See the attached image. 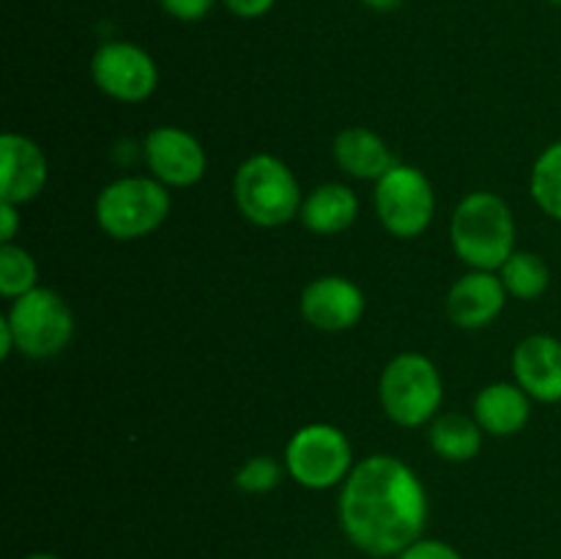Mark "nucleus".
I'll return each mask as SVG.
<instances>
[{
    "mask_svg": "<svg viewBox=\"0 0 561 559\" xmlns=\"http://www.w3.org/2000/svg\"><path fill=\"white\" fill-rule=\"evenodd\" d=\"M427 491L405 460L378 453L359 460L345 477L337 499L343 535L376 559L400 557L425 532Z\"/></svg>",
    "mask_w": 561,
    "mask_h": 559,
    "instance_id": "f257e3e1",
    "label": "nucleus"
},
{
    "mask_svg": "<svg viewBox=\"0 0 561 559\" xmlns=\"http://www.w3.org/2000/svg\"><path fill=\"white\" fill-rule=\"evenodd\" d=\"M449 241L469 269L499 272L515 252L513 208L496 192H469L449 219Z\"/></svg>",
    "mask_w": 561,
    "mask_h": 559,
    "instance_id": "f03ea898",
    "label": "nucleus"
},
{
    "mask_svg": "<svg viewBox=\"0 0 561 559\" xmlns=\"http://www.w3.org/2000/svg\"><path fill=\"white\" fill-rule=\"evenodd\" d=\"M233 201L241 217L257 228H283L301 214L299 179L274 153L244 159L233 175Z\"/></svg>",
    "mask_w": 561,
    "mask_h": 559,
    "instance_id": "7ed1b4c3",
    "label": "nucleus"
},
{
    "mask_svg": "<svg viewBox=\"0 0 561 559\" xmlns=\"http://www.w3.org/2000/svg\"><path fill=\"white\" fill-rule=\"evenodd\" d=\"M378 400L394 425L420 427L433 422L444 400V381L436 362L416 351H403L389 360L378 381Z\"/></svg>",
    "mask_w": 561,
    "mask_h": 559,
    "instance_id": "20e7f679",
    "label": "nucleus"
},
{
    "mask_svg": "<svg viewBox=\"0 0 561 559\" xmlns=\"http://www.w3.org/2000/svg\"><path fill=\"white\" fill-rule=\"evenodd\" d=\"M173 208L170 190L153 175H124L99 192L96 225L115 241L151 236Z\"/></svg>",
    "mask_w": 561,
    "mask_h": 559,
    "instance_id": "39448f33",
    "label": "nucleus"
},
{
    "mask_svg": "<svg viewBox=\"0 0 561 559\" xmlns=\"http://www.w3.org/2000/svg\"><path fill=\"white\" fill-rule=\"evenodd\" d=\"M354 466L351 438L329 422L301 425L285 444V471L290 480L310 491L343 486Z\"/></svg>",
    "mask_w": 561,
    "mask_h": 559,
    "instance_id": "423d86ee",
    "label": "nucleus"
},
{
    "mask_svg": "<svg viewBox=\"0 0 561 559\" xmlns=\"http://www.w3.org/2000/svg\"><path fill=\"white\" fill-rule=\"evenodd\" d=\"M16 351L27 360H49L58 356L75 338V312L64 296L53 288H33L31 294L11 301L5 312Z\"/></svg>",
    "mask_w": 561,
    "mask_h": 559,
    "instance_id": "0eeeda50",
    "label": "nucleus"
},
{
    "mask_svg": "<svg viewBox=\"0 0 561 559\" xmlns=\"http://www.w3.org/2000/svg\"><path fill=\"white\" fill-rule=\"evenodd\" d=\"M373 206L387 233H392L394 239H416L431 228L436 214V192L420 168L398 162L376 181Z\"/></svg>",
    "mask_w": 561,
    "mask_h": 559,
    "instance_id": "6e6552de",
    "label": "nucleus"
},
{
    "mask_svg": "<svg viewBox=\"0 0 561 559\" xmlns=\"http://www.w3.org/2000/svg\"><path fill=\"white\" fill-rule=\"evenodd\" d=\"M91 77L104 96L124 104L146 102L159 85L153 58L131 42H104L91 58Z\"/></svg>",
    "mask_w": 561,
    "mask_h": 559,
    "instance_id": "1a4fd4ad",
    "label": "nucleus"
},
{
    "mask_svg": "<svg viewBox=\"0 0 561 559\" xmlns=\"http://www.w3.org/2000/svg\"><path fill=\"white\" fill-rule=\"evenodd\" d=\"M142 157L157 181L173 190H186L206 175L208 159L201 140L181 126H157L146 135Z\"/></svg>",
    "mask_w": 561,
    "mask_h": 559,
    "instance_id": "9d476101",
    "label": "nucleus"
},
{
    "mask_svg": "<svg viewBox=\"0 0 561 559\" xmlns=\"http://www.w3.org/2000/svg\"><path fill=\"white\" fill-rule=\"evenodd\" d=\"M299 310L318 332H345L365 316V294L343 274H323L301 290Z\"/></svg>",
    "mask_w": 561,
    "mask_h": 559,
    "instance_id": "9b49d317",
    "label": "nucleus"
},
{
    "mask_svg": "<svg viewBox=\"0 0 561 559\" xmlns=\"http://www.w3.org/2000/svg\"><path fill=\"white\" fill-rule=\"evenodd\" d=\"M0 201L25 206L36 201L49 179V164L42 146L20 132H5L0 137Z\"/></svg>",
    "mask_w": 561,
    "mask_h": 559,
    "instance_id": "f8f14e48",
    "label": "nucleus"
},
{
    "mask_svg": "<svg viewBox=\"0 0 561 559\" xmlns=\"http://www.w3.org/2000/svg\"><path fill=\"white\" fill-rule=\"evenodd\" d=\"M515 384L540 403H561V340L529 334L513 351Z\"/></svg>",
    "mask_w": 561,
    "mask_h": 559,
    "instance_id": "ddd939ff",
    "label": "nucleus"
},
{
    "mask_svg": "<svg viewBox=\"0 0 561 559\" xmlns=\"http://www.w3.org/2000/svg\"><path fill=\"white\" fill-rule=\"evenodd\" d=\"M507 288H504L499 272H480L471 269L458 280L447 294V316L460 329L491 327L502 316L507 305Z\"/></svg>",
    "mask_w": 561,
    "mask_h": 559,
    "instance_id": "4468645a",
    "label": "nucleus"
},
{
    "mask_svg": "<svg viewBox=\"0 0 561 559\" xmlns=\"http://www.w3.org/2000/svg\"><path fill=\"white\" fill-rule=\"evenodd\" d=\"M332 153L337 168L359 181H378L398 164L387 140L367 126H348L340 132L332 142Z\"/></svg>",
    "mask_w": 561,
    "mask_h": 559,
    "instance_id": "2eb2a0df",
    "label": "nucleus"
},
{
    "mask_svg": "<svg viewBox=\"0 0 561 559\" xmlns=\"http://www.w3.org/2000/svg\"><path fill=\"white\" fill-rule=\"evenodd\" d=\"M531 417V398L513 381L488 384L474 398V420L491 436H515Z\"/></svg>",
    "mask_w": 561,
    "mask_h": 559,
    "instance_id": "dca6fc26",
    "label": "nucleus"
},
{
    "mask_svg": "<svg viewBox=\"0 0 561 559\" xmlns=\"http://www.w3.org/2000/svg\"><path fill=\"white\" fill-rule=\"evenodd\" d=\"M359 217V197L351 186L329 181L316 186L301 203V225L318 236H337Z\"/></svg>",
    "mask_w": 561,
    "mask_h": 559,
    "instance_id": "f3484780",
    "label": "nucleus"
},
{
    "mask_svg": "<svg viewBox=\"0 0 561 559\" xmlns=\"http://www.w3.org/2000/svg\"><path fill=\"white\" fill-rule=\"evenodd\" d=\"M482 427L474 417L458 414V411H447L438 414L427 427V442L431 449L444 460L453 464H466V460L477 458L482 449Z\"/></svg>",
    "mask_w": 561,
    "mask_h": 559,
    "instance_id": "a211bd4d",
    "label": "nucleus"
},
{
    "mask_svg": "<svg viewBox=\"0 0 561 559\" xmlns=\"http://www.w3.org/2000/svg\"><path fill=\"white\" fill-rule=\"evenodd\" d=\"M499 277H502L504 288H507L510 296L515 299H540L548 290V283H551V269L542 261L537 252L529 250H515L513 255L504 261V266L499 269Z\"/></svg>",
    "mask_w": 561,
    "mask_h": 559,
    "instance_id": "6ab92c4d",
    "label": "nucleus"
},
{
    "mask_svg": "<svg viewBox=\"0 0 561 559\" xmlns=\"http://www.w3.org/2000/svg\"><path fill=\"white\" fill-rule=\"evenodd\" d=\"M529 190L537 208L561 223V140L542 148L540 157L535 159L529 175Z\"/></svg>",
    "mask_w": 561,
    "mask_h": 559,
    "instance_id": "aec40b11",
    "label": "nucleus"
},
{
    "mask_svg": "<svg viewBox=\"0 0 561 559\" xmlns=\"http://www.w3.org/2000/svg\"><path fill=\"white\" fill-rule=\"evenodd\" d=\"M38 266L36 258L25 250V247L14 244H0V296L9 301L20 299V296L31 294L38 288Z\"/></svg>",
    "mask_w": 561,
    "mask_h": 559,
    "instance_id": "412c9836",
    "label": "nucleus"
},
{
    "mask_svg": "<svg viewBox=\"0 0 561 559\" xmlns=\"http://www.w3.org/2000/svg\"><path fill=\"white\" fill-rule=\"evenodd\" d=\"M279 480H283V466L268 455H255L236 471V488L244 493H268L279 486Z\"/></svg>",
    "mask_w": 561,
    "mask_h": 559,
    "instance_id": "4be33fe9",
    "label": "nucleus"
},
{
    "mask_svg": "<svg viewBox=\"0 0 561 559\" xmlns=\"http://www.w3.org/2000/svg\"><path fill=\"white\" fill-rule=\"evenodd\" d=\"M398 559H463L458 548H453L444 540H433V537H420L416 543H411Z\"/></svg>",
    "mask_w": 561,
    "mask_h": 559,
    "instance_id": "5701e85b",
    "label": "nucleus"
},
{
    "mask_svg": "<svg viewBox=\"0 0 561 559\" xmlns=\"http://www.w3.org/2000/svg\"><path fill=\"white\" fill-rule=\"evenodd\" d=\"M217 0H159L164 14H170L179 22H197L208 16Z\"/></svg>",
    "mask_w": 561,
    "mask_h": 559,
    "instance_id": "b1692460",
    "label": "nucleus"
},
{
    "mask_svg": "<svg viewBox=\"0 0 561 559\" xmlns=\"http://www.w3.org/2000/svg\"><path fill=\"white\" fill-rule=\"evenodd\" d=\"M277 0H222L225 9L233 16H241V20H257V16L268 14L274 9Z\"/></svg>",
    "mask_w": 561,
    "mask_h": 559,
    "instance_id": "393cba45",
    "label": "nucleus"
},
{
    "mask_svg": "<svg viewBox=\"0 0 561 559\" xmlns=\"http://www.w3.org/2000/svg\"><path fill=\"white\" fill-rule=\"evenodd\" d=\"M16 230H20V206L0 201V244L14 241Z\"/></svg>",
    "mask_w": 561,
    "mask_h": 559,
    "instance_id": "a878e982",
    "label": "nucleus"
},
{
    "mask_svg": "<svg viewBox=\"0 0 561 559\" xmlns=\"http://www.w3.org/2000/svg\"><path fill=\"white\" fill-rule=\"evenodd\" d=\"M14 351H16L14 332H11V327H9V321H5V318H0V360H9Z\"/></svg>",
    "mask_w": 561,
    "mask_h": 559,
    "instance_id": "bb28decb",
    "label": "nucleus"
},
{
    "mask_svg": "<svg viewBox=\"0 0 561 559\" xmlns=\"http://www.w3.org/2000/svg\"><path fill=\"white\" fill-rule=\"evenodd\" d=\"M362 3L373 11H392V9H398L403 0H362Z\"/></svg>",
    "mask_w": 561,
    "mask_h": 559,
    "instance_id": "cd10ccee",
    "label": "nucleus"
},
{
    "mask_svg": "<svg viewBox=\"0 0 561 559\" xmlns=\"http://www.w3.org/2000/svg\"><path fill=\"white\" fill-rule=\"evenodd\" d=\"M22 559H60L58 554H47V551H38V554H27V557Z\"/></svg>",
    "mask_w": 561,
    "mask_h": 559,
    "instance_id": "c85d7f7f",
    "label": "nucleus"
},
{
    "mask_svg": "<svg viewBox=\"0 0 561 559\" xmlns=\"http://www.w3.org/2000/svg\"><path fill=\"white\" fill-rule=\"evenodd\" d=\"M548 3H553V5H561V0H548Z\"/></svg>",
    "mask_w": 561,
    "mask_h": 559,
    "instance_id": "c756f323",
    "label": "nucleus"
}]
</instances>
